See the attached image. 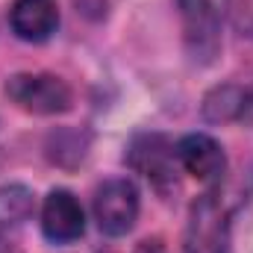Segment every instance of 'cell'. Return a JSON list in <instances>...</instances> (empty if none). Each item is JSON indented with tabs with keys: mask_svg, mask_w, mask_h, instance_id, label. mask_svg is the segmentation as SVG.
<instances>
[{
	"mask_svg": "<svg viewBox=\"0 0 253 253\" xmlns=\"http://www.w3.org/2000/svg\"><path fill=\"white\" fill-rule=\"evenodd\" d=\"M6 94L15 106L33 115H56L71 109V88L56 74H15L6 80Z\"/></svg>",
	"mask_w": 253,
	"mask_h": 253,
	"instance_id": "cell-1",
	"label": "cell"
},
{
	"mask_svg": "<svg viewBox=\"0 0 253 253\" xmlns=\"http://www.w3.org/2000/svg\"><path fill=\"white\" fill-rule=\"evenodd\" d=\"M138 218V189L129 180H106L94 194V221L106 236H124Z\"/></svg>",
	"mask_w": 253,
	"mask_h": 253,
	"instance_id": "cell-2",
	"label": "cell"
},
{
	"mask_svg": "<svg viewBox=\"0 0 253 253\" xmlns=\"http://www.w3.org/2000/svg\"><path fill=\"white\" fill-rule=\"evenodd\" d=\"M186 253H227V218L215 194H203L191 206Z\"/></svg>",
	"mask_w": 253,
	"mask_h": 253,
	"instance_id": "cell-3",
	"label": "cell"
},
{
	"mask_svg": "<svg viewBox=\"0 0 253 253\" xmlns=\"http://www.w3.org/2000/svg\"><path fill=\"white\" fill-rule=\"evenodd\" d=\"M183 27H186V44L191 56L200 62H209L221 47L218 33V9L212 0H180Z\"/></svg>",
	"mask_w": 253,
	"mask_h": 253,
	"instance_id": "cell-4",
	"label": "cell"
},
{
	"mask_svg": "<svg viewBox=\"0 0 253 253\" xmlns=\"http://www.w3.org/2000/svg\"><path fill=\"white\" fill-rule=\"evenodd\" d=\"M42 230L56 245H68L83 236V230H85L83 206L77 203V197L71 191L56 189L47 194V200L42 206Z\"/></svg>",
	"mask_w": 253,
	"mask_h": 253,
	"instance_id": "cell-5",
	"label": "cell"
},
{
	"mask_svg": "<svg viewBox=\"0 0 253 253\" xmlns=\"http://www.w3.org/2000/svg\"><path fill=\"white\" fill-rule=\"evenodd\" d=\"M177 159H180V165L189 171L194 180H203V183L218 180L224 174V168H227L221 144L212 135H203V132H191L186 138H180Z\"/></svg>",
	"mask_w": 253,
	"mask_h": 253,
	"instance_id": "cell-6",
	"label": "cell"
},
{
	"mask_svg": "<svg viewBox=\"0 0 253 253\" xmlns=\"http://www.w3.org/2000/svg\"><path fill=\"white\" fill-rule=\"evenodd\" d=\"M12 30L24 42H47L59 27V12L53 0H15L9 12Z\"/></svg>",
	"mask_w": 253,
	"mask_h": 253,
	"instance_id": "cell-7",
	"label": "cell"
},
{
	"mask_svg": "<svg viewBox=\"0 0 253 253\" xmlns=\"http://www.w3.org/2000/svg\"><path fill=\"white\" fill-rule=\"evenodd\" d=\"M129 162L132 168H138L144 177H150L156 186L162 183H174V171H171V144L162 135H141L135 138L132 150H129Z\"/></svg>",
	"mask_w": 253,
	"mask_h": 253,
	"instance_id": "cell-8",
	"label": "cell"
},
{
	"mask_svg": "<svg viewBox=\"0 0 253 253\" xmlns=\"http://www.w3.org/2000/svg\"><path fill=\"white\" fill-rule=\"evenodd\" d=\"M242 100H245V88L239 85H221L215 91L206 94L203 100V118L206 121H239L242 112Z\"/></svg>",
	"mask_w": 253,
	"mask_h": 253,
	"instance_id": "cell-9",
	"label": "cell"
},
{
	"mask_svg": "<svg viewBox=\"0 0 253 253\" xmlns=\"http://www.w3.org/2000/svg\"><path fill=\"white\" fill-rule=\"evenodd\" d=\"M33 215V191L27 186H6L0 189V224L15 227Z\"/></svg>",
	"mask_w": 253,
	"mask_h": 253,
	"instance_id": "cell-10",
	"label": "cell"
},
{
	"mask_svg": "<svg viewBox=\"0 0 253 253\" xmlns=\"http://www.w3.org/2000/svg\"><path fill=\"white\" fill-rule=\"evenodd\" d=\"M239 121H242V124H253V88H248V91H245V100H242Z\"/></svg>",
	"mask_w": 253,
	"mask_h": 253,
	"instance_id": "cell-11",
	"label": "cell"
},
{
	"mask_svg": "<svg viewBox=\"0 0 253 253\" xmlns=\"http://www.w3.org/2000/svg\"><path fill=\"white\" fill-rule=\"evenodd\" d=\"M132 253H165V248H162V245L153 239V242H141V245H138Z\"/></svg>",
	"mask_w": 253,
	"mask_h": 253,
	"instance_id": "cell-12",
	"label": "cell"
}]
</instances>
